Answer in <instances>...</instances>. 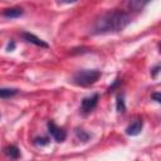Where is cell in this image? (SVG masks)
I'll use <instances>...</instances> for the list:
<instances>
[{
  "label": "cell",
  "mask_w": 161,
  "mask_h": 161,
  "mask_svg": "<svg viewBox=\"0 0 161 161\" xmlns=\"http://www.w3.org/2000/svg\"><path fill=\"white\" fill-rule=\"evenodd\" d=\"M131 21H132V16L128 11L122 9H111L101 14L94 20L91 28V34L99 35V34L118 33L122 31L125 28H127Z\"/></svg>",
  "instance_id": "cell-1"
},
{
  "label": "cell",
  "mask_w": 161,
  "mask_h": 161,
  "mask_svg": "<svg viewBox=\"0 0 161 161\" xmlns=\"http://www.w3.org/2000/svg\"><path fill=\"white\" fill-rule=\"evenodd\" d=\"M102 73L98 69H80L75 72L72 77V83L78 87H89L93 86L99 78Z\"/></svg>",
  "instance_id": "cell-2"
},
{
  "label": "cell",
  "mask_w": 161,
  "mask_h": 161,
  "mask_svg": "<svg viewBox=\"0 0 161 161\" xmlns=\"http://www.w3.org/2000/svg\"><path fill=\"white\" fill-rule=\"evenodd\" d=\"M98 101H99V94L98 93H93L91 96L84 97L82 99V102H80V112H82V114H84V116L89 114L97 107Z\"/></svg>",
  "instance_id": "cell-3"
},
{
  "label": "cell",
  "mask_w": 161,
  "mask_h": 161,
  "mask_svg": "<svg viewBox=\"0 0 161 161\" xmlns=\"http://www.w3.org/2000/svg\"><path fill=\"white\" fill-rule=\"evenodd\" d=\"M47 127H48L49 135L54 138V141H57V142H63V141H65V138H67V131H65L63 127L57 126V125L54 123V121H52V119L48 121Z\"/></svg>",
  "instance_id": "cell-4"
},
{
  "label": "cell",
  "mask_w": 161,
  "mask_h": 161,
  "mask_svg": "<svg viewBox=\"0 0 161 161\" xmlns=\"http://www.w3.org/2000/svg\"><path fill=\"white\" fill-rule=\"evenodd\" d=\"M142 128H143V121H142V118L137 117L133 121H131V123L126 127L125 131H126V135H128V136H137L141 133Z\"/></svg>",
  "instance_id": "cell-5"
},
{
  "label": "cell",
  "mask_w": 161,
  "mask_h": 161,
  "mask_svg": "<svg viewBox=\"0 0 161 161\" xmlns=\"http://www.w3.org/2000/svg\"><path fill=\"white\" fill-rule=\"evenodd\" d=\"M21 38H23L25 42H28V43H30V44H34V45H36V47H40V48H49V44H48L45 40L38 38L36 35H34V34H31V33H29V31L21 33Z\"/></svg>",
  "instance_id": "cell-6"
},
{
  "label": "cell",
  "mask_w": 161,
  "mask_h": 161,
  "mask_svg": "<svg viewBox=\"0 0 161 161\" xmlns=\"http://www.w3.org/2000/svg\"><path fill=\"white\" fill-rule=\"evenodd\" d=\"M24 14V9L20 6H13V8H8L3 10V16L8 18V19H15L19 18Z\"/></svg>",
  "instance_id": "cell-7"
},
{
  "label": "cell",
  "mask_w": 161,
  "mask_h": 161,
  "mask_svg": "<svg viewBox=\"0 0 161 161\" xmlns=\"http://www.w3.org/2000/svg\"><path fill=\"white\" fill-rule=\"evenodd\" d=\"M4 153L5 156H8L11 160H18L20 157V150L15 146V145H9L4 148Z\"/></svg>",
  "instance_id": "cell-8"
},
{
  "label": "cell",
  "mask_w": 161,
  "mask_h": 161,
  "mask_svg": "<svg viewBox=\"0 0 161 161\" xmlns=\"http://www.w3.org/2000/svg\"><path fill=\"white\" fill-rule=\"evenodd\" d=\"M116 109L118 113L126 112V102H125V94L123 93H118L116 96Z\"/></svg>",
  "instance_id": "cell-9"
},
{
  "label": "cell",
  "mask_w": 161,
  "mask_h": 161,
  "mask_svg": "<svg viewBox=\"0 0 161 161\" xmlns=\"http://www.w3.org/2000/svg\"><path fill=\"white\" fill-rule=\"evenodd\" d=\"M19 93V89L16 88H0V98L6 99V98H11L14 96H16Z\"/></svg>",
  "instance_id": "cell-10"
},
{
  "label": "cell",
  "mask_w": 161,
  "mask_h": 161,
  "mask_svg": "<svg viewBox=\"0 0 161 161\" xmlns=\"http://www.w3.org/2000/svg\"><path fill=\"white\" fill-rule=\"evenodd\" d=\"M75 136H77L82 142H87V141L91 138V135H89L87 131L82 130V128H75Z\"/></svg>",
  "instance_id": "cell-11"
},
{
  "label": "cell",
  "mask_w": 161,
  "mask_h": 161,
  "mask_svg": "<svg viewBox=\"0 0 161 161\" xmlns=\"http://www.w3.org/2000/svg\"><path fill=\"white\" fill-rule=\"evenodd\" d=\"M50 138L47 137V136H42V137H35L34 138V145L36 146H47L49 143Z\"/></svg>",
  "instance_id": "cell-12"
},
{
  "label": "cell",
  "mask_w": 161,
  "mask_h": 161,
  "mask_svg": "<svg viewBox=\"0 0 161 161\" xmlns=\"http://www.w3.org/2000/svg\"><path fill=\"white\" fill-rule=\"evenodd\" d=\"M146 4H147V3H141V1H130V3H128V6H130V9H131V10H136V11H138V10H141Z\"/></svg>",
  "instance_id": "cell-13"
},
{
  "label": "cell",
  "mask_w": 161,
  "mask_h": 161,
  "mask_svg": "<svg viewBox=\"0 0 161 161\" xmlns=\"http://www.w3.org/2000/svg\"><path fill=\"white\" fill-rule=\"evenodd\" d=\"M122 84V79L121 78H117V79H114V82L107 88V92L108 93H112V92H114L116 89H118L119 88V86Z\"/></svg>",
  "instance_id": "cell-14"
},
{
  "label": "cell",
  "mask_w": 161,
  "mask_h": 161,
  "mask_svg": "<svg viewBox=\"0 0 161 161\" xmlns=\"http://www.w3.org/2000/svg\"><path fill=\"white\" fill-rule=\"evenodd\" d=\"M89 52V49L88 48H84V47H80V48H74V49H72V54H83V53H88Z\"/></svg>",
  "instance_id": "cell-15"
},
{
  "label": "cell",
  "mask_w": 161,
  "mask_h": 161,
  "mask_svg": "<svg viewBox=\"0 0 161 161\" xmlns=\"http://www.w3.org/2000/svg\"><path fill=\"white\" fill-rule=\"evenodd\" d=\"M160 69H161L160 64H156V65L151 69V77H152V78H156V77H157V74L160 73Z\"/></svg>",
  "instance_id": "cell-16"
},
{
  "label": "cell",
  "mask_w": 161,
  "mask_h": 161,
  "mask_svg": "<svg viewBox=\"0 0 161 161\" xmlns=\"http://www.w3.org/2000/svg\"><path fill=\"white\" fill-rule=\"evenodd\" d=\"M15 49V42L14 40H10L6 45V52H13Z\"/></svg>",
  "instance_id": "cell-17"
},
{
  "label": "cell",
  "mask_w": 161,
  "mask_h": 161,
  "mask_svg": "<svg viewBox=\"0 0 161 161\" xmlns=\"http://www.w3.org/2000/svg\"><path fill=\"white\" fill-rule=\"evenodd\" d=\"M151 98H152V99H155L157 103H160V102H161V96H160V92H155V93H152V94H151Z\"/></svg>",
  "instance_id": "cell-18"
}]
</instances>
